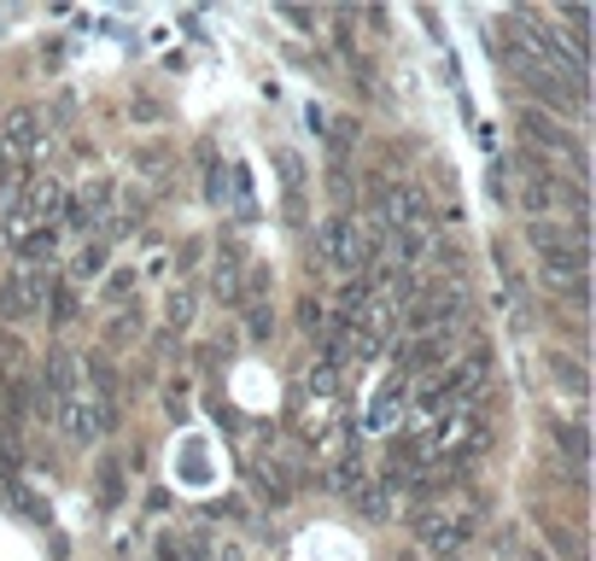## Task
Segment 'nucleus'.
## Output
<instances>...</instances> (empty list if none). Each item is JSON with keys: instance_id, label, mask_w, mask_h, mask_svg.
Listing matches in <instances>:
<instances>
[{"instance_id": "nucleus-4", "label": "nucleus", "mask_w": 596, "mask_h": 561, "mask_svg": "<svg viewBox=\"0 0 596 561\" xmlns=\"http://www.w3.org/2000/svg\"><path fill=\"white\" fill-rule=\"evenodd\" d=\"M47 293H54V276L47 269H12L7 281H0V322H12V328H24V322H42L47 316Z\"/></svg>"}, {"instance_id": "nucleus-20", "label": "nucleus", "mask_w": 596, "mask_h": 561, "mask_svg": "<svg viewBox=\"0 0 596 561\" xmlns=\"http://www.w3.org/2000/svg\"><path fill=\"white\" fill-rule=\"evenodd\" d=\"M550 374H556V386H568V393H585V369H579L573 357H550Z\"/></svg>"}, {"instance_id": "nucleus-12", "label": "nucleus", "mask_w": 596, "mask_h": 561, "mask_svg": "<svg viewBox=\"0 0 596 561\" xmlns=\"http://www.w3.org/2000/svg\"><path fill=\"white\" fill-rule=\"evenodd\" d=\"M521 135H526V152H568L573 147V135L556 124V117H544V112H521Z\"/></svg>"}, {"instance_id": "nucleus-6", "label": "nucleus", "mask_w": 596, "mask_h": 561, "mask_svg": "<svg viewBox=\"0 0 596 561\" xmlns=\"http://www.w3.org/2000/svg\"><path fill=\"white\" fill-rule=\"evenodd\" d=\"M82 398V363L65 346L47 351V363H42V404H47V421H59L71 404Z\"/></svg>"}, {"instance_id": "nucleus-10", "label": "nucleus", "mask_w": 596, "mask_h": 561, "mask_svg": "<svg viewBox=\"0 0 596 561\" xmlns=\"http://www.w3.org/2000/svg\"><path fill=\"white\" fill-rule=\"evenodd\" d=\"M404 404H410V381H404V374H381V386H374V398L363 410V433H392V421H398Z\"/></svg>"}, {"instance_id": "nucleus-18", "label": "nucleus", "mask_w": 596, "mask_h": 561, "mask_svg": "<svg viewBox=\"0 0 596 561\" xmlns=\"http://www.w3.org/2000/svg\"><path fill=\"white\" fill-rule=\"evenodd\" d=\"M94 486H100V503L117 509V503H124V463H117V456H106V463H100V474H94Z\"/></svg>"}, {"instance_id": "nucleus-1", "label": "nucleus", "mask_w": 596, "mask_h": 561, "mask_svg": "<svg viewBox=\"0 0 596 561\" xmlns=\"http://www.w3.org/2000/svg\"><path fill=\"white\" fill-rule=\"evenodd\" d=\"M316 252H322V264H328L334 276H369V269L381 264L386 241L363 211H334L328 229L316 234Z\"/></svg>"}, {"instance_id": "nucleus-8", "label": "nucleus", "mask_w": 596, "mask_h": 561, "mask_svg": "<svg viewBox=\"0 0 596 561\" xmlns=\"http://www.w3.org/2000/svg\"><path fill=\"white\" fill-rule=\"evenodd\" d=\"M112 182H89L82 194L65 199V217H59V229H71V234H94L100 223H106V211H112Z\"/></svg>"}, {"instance_id": "nucleus-13", "label": "nucleus", "mask_w": 596, "mask_h": 561, "mask_svg": "<svg viewBox=\"0 0 596 561\" xmlns=\"http://www.w3.org/2000/svg\"><path fill=\"white\" fill-rule=\"evenodd\" d=\"M106 269H112V234H89V246H82L77 258H71V276H65V281L82 287V281L106 276Z\"/></svg>"}, {"instance_id": "nucleus-7", "label": "nucleus", "mask_w": 596, "mask_h": 561, "mask_svg": "<svg viewBox=\"0 0 596 561\" xmlns=\"http://www.w3.org/2000/svg\"><path fill=\"white\" fill-rule=\"evenodd\" d=\"M428 468H433V463H428V445H421V433H392V445H386V468H381V486L410 491Z\"/></svg>"}, {"instance_id": "nucleus-22", "label": "nucleus", "mask_w": 596, "mask_h": 561, "mask_svg": "<svg viewBox=\"0 0 596 561\" xmlns=\"http://www.w3.org/2000/svg\"><path fill=\"white\" fill-rule=\"evenodd\" d=\"M159 561H182V550H176V544L164 538V544H159Z\"/></svg>"}, {"instance_id": "nucleus-11", "label": "nucleus", "mask_w": 596, "mask_h": 561, "mask_svg": "<svg viewBox=\"0 0 596 561\" xmlns=\"http://www.w3.org/2000/svg\"><path fill=\"white\" fill-rule=\"evenodd\" d=\"M246 246L241 241H223L217 246V269H211V293L223 299V304H234L241 311V293H246Z\"/></svg>"}, {"instance_id": "nucleus-9", "label": "nucleus", "mask_w": 596, "mask_h": 561, "mask_svg": "<svg viewBox=\"0 0 596 561\" xmlns=\"http://www.w3.org/2000/svg\"><path fill=\"white\" fill-rule=\"evenodd\" d=\"M65 199H71V187H65L59 176H30V187H24V217L36 229H59Z\"/></svg>"}, {"instance_id": "nucleus-16", "label": "nucleus", "mask_w": 596, "mask_h": 561, "mask_svg": "<svg viewBox=\"0 0 596 561\" xmlns=\"http://www.w3.org/2000/svg\"><path fill=\"white\" fill-rule=\"evenodd\" d=\"M241 316H246V339H276V304L258 299V304H241Z\"/></svg>"}, {"instance_id": "nucleus-21", "label": "nucleus", "mask_w": 596, "mask_h": 561, "mask_svg": "<svg viewBox=\"0 0 596 561\" xmlns=\"http://www.w3.org/2000/svg\"><path fill=\"white\" fill-rule=\"evenodd\" d=\"M135 281H141V269H106V287H100V293H106V299H124V293H135Z\"/></svg>"}, {"instance_id": "nucleus-3", "label": "nucleus", "mask_w": 596, "mask_h": 561, "mask_svg": "<svg viewBox=\"0 0 596 561\" xmlns=\"http://www.w3.org/2000/svg\"><path fill=\"white\" fill-rule=\"evenodd\" d=\"M410 533L421 538V550L439 556V561H456L474 544V515H463V509H416Z\"/></svg>"}, {"instance_id": "nucleus-19", "label": "nucleus", "mask_w": 596, "mask_h": 561, "mask_svg": "<svg viewBox=\"0 0 596 561\" xmlns=\"http://www.w3.org/2000/svg\"><path fill=\"white\" fill-rule=\"evenodd\" d=\"M71 316H77V287H71V281H54V293H47V322H54V328H65Z\"/></svg>"}, {"instance_id": "nucleus-5", "label": "nucleus", "mask_w": 596, "mask_h": 561, "mask_svg": "<svg viewBox=\"0 0 596 561\" xmlns=\"http://www.w3.org/2000/svg\"><path fill=\"white\" fill-rule=\"evenodd\" d=\"M0 159L19 170V176L47 159V124H42L36 106H19V112L7 117V129H0Z\"/></svg>"}, {"instance_id": "nucleus-2", "label": "nucleus", "mask_w": 596, "mask_h": 561, "mask_svg": "<svg viewBox=\"0 0 596 561\" xmlns=\"http://www.w3.org/2000/svg\"><path fill=\"white\" fill-rule=\"evenodd\" d=\"M585 241H591L585 217H573V229L550 223V217H538V223L526 229V246L538 252V264H544V276H550V287H561V281H585V264H591Z\"/></svg>"}, {"instance_id": "nucleus-17", "label": "nucleus", "mask_w": 596, "mask_h": 561, "mask_svg": "<svg viewBox=\"0 0 596 561\" xmlns=\"http://www.w3.org/2000/svg\"><path fill=\"white\" fill-rule=\"evenodd\" d=\"M124 339H129V346L141 339V304H129V311H117V316H112V328H106V357L124 346Z\"/></svg>"}, {"instance_id": "nucleus-23", "label": "nucleus", "mask_w": 596, "mask_h": 561, "mask_svg": "<svg viewBox=\"0 0 596 561\" xmlns=\"http://www.w3.org/2000/svg\"><path fill=\"white\" fill-rule=\"evenodd\" d=\"M526 561H544V556H526Z\"/></svg>"}, {"instance_id": "nucleus-15", "label": "nucleus", "mask_w": 596, "mask_h": 561, "mask_svg": "<svg viewBox=\"0 0 596 561\" xmlns=\"http://www.w3.org/2000/svg\"><path fill=\"white\" fill-rule=\"evenodd\" d=\"M194 311H199V293H194V287H170V299H164V316H170V328H176V334H187V328H194Z\"/></svg>"}, {"instance_id": "nucleus-14", "label": "nucleus", "mask_w": 596, "mask_h": 561, "mask_svg": "<svg viewBox=\"0 0 596 561\" xmlns=\"http://www.w3.org/2000/svg\"><path fill=\"white\" fill-rule=\"evenodd\" d=\"M252 491H258L269 509H287V498H293V480H287L281 463H264V468H252Z\"/></svg>"}]
</instances>
